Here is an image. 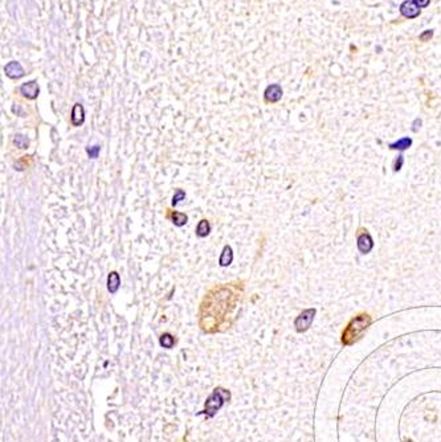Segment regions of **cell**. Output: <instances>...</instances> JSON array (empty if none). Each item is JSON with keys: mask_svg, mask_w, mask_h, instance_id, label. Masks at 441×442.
I'll return each instance as SVG.
<instances>
[{"mask_svg": "<svg viewBox=\"0 0 441 442\" xmlns=\"http://www.w3.org/2000/svg\"><path fill=\"white\" fill-rule=\"evenodd\" d=\"M372 319L368 314H361L350 320L347 327L342 334V343L345 346H351L357 342L359 338H362L363 332L367 330V327L371 324Z\"/></svg>", "mask_w": 441, "mask_h": 442, "instance_id": "1", "label": "cell"}, {"mask_svg": "<svg viewBox=\"0 0 441 442\" xmlns=\"http://www.w3.org/2000/svg\"><path fill=\"white\" fill-rule=\"evenodd\" d=\"M229 399V392H226L225 389L216 388L211 396L208 397L207 403H206V411L204 413L208 417H214L215 413L222 407V404Z\"/></svg>", "mask_w": 441, "mask_h": 442, "instance_id": "2", "label": "cell"}, {"mask_svg": "<svg viewBox=\"0 0 441 442\" xmlns=\"http://www.w3.org/2000/svg\"><path fill=\"white\" fill-rule=\"evenodd\" d=\"M315 310L314 309H307L305 311L299 314L297 316V319L294 320V327L298 332H305L306 330H309V327L313 323V319H314Z\"/></svg>", "mask_w": 441, "mask_h": 442, "instance_id": "3", "label": "cell"}, {"mask_svg": "<svg viewBox=\"0 0 441 442\" xmlns=\"http://www.w3.org/2000/svg\"><path fill=\"white\" fill-rule=\"evenodd\" d=\"M400 13L404 16L406 19H416L422 13V9L412 1V0H406L400 4Z\"/></svg>", "mask_w": 441, "mask_h": 442, "instance_id": "4", "label": "cell"}, {"mask_svg": "<svg viewBox=\"0 0 441 442\" xmlns=\"http://www.w3.org/2000/svg\"><path fill=\"white\" fill-rule=\"evenodd\" d=\"M264 97H265V101H266V102H270V103L278 102V101L281 99V97H282V89H281L280 85H277V84L269 85L268 88L265 89Z\"/></svg>", "mask_w": 441, "mask_h": 442, "instance_id": "5", "label": "cell"}, {"mask_svg": "<svg viewBox=\"0 0 441 442\" xmlns=\"http://www.w3.org/2000/svg\"><path fill=\"white\" fill-rule=\"evenodd\" d=\"M20 93L23 94V97L28 99H36L37 98L38 93H40V89H38V85L36 81H29V82H25L20 86Z\"/></svg>", "mask_w": 441, "mask_h": 442, "instance_id": "6", "label": "cell"}, {"mask_svg": "<svg viewBox=\"0 0 441 442\" xmlns=\"http://www.w3.org/2000/svg\"><path fill=\"white\" fill-rule=\"evenodd\" d=\"M4 72H5L7 77H9V78H20V77L24 76L23 66H21L17 61L8 62V64L4 66Z\"/></svg>", "mask_w": 441, "mask_h": 442, "instance_id": "7", "label": "cell"}, {"mask_svg": "<svg viewBox=\"0 0 441 442\" xmlns=\"http://www.w3.org/2000/svg\"><path fill=\"white\" fill-rule=\"evenodd\" d=\"M372 248H374V242H372L371 236L368 233H363V234L358 237V249L362 253L371 252Z\"/></svg>", "mask_w": 441, "mask_h": 442, "instance_id": "8", "label": "cell"}, {"mask_svg": "<svg viewBox=\"0 0 441 442\" xmlns=\"http://www.w3.org/2000/svg\"><path fill=\"white\" fill-rule=\"evenodd\" d=\"M85 121V113L84 107L81 103H76L72 110V125L73 126H81Z\"/></svg>", "mask_w": 441, "mask_h": 442, "instance_id": "9", "label": "cell"}, {"mask_svg": "<svg viewBox=\"0 0 441 442\" xmlns=\"http://www.w3.org/2000/svg\"><path fill=\"white\" fill-rule=\"evenodd\" d=\"M232 261H233V252H232V248H230L229 245H225V246L222 248L221 255H220L219 258V265L221 267L229 266L230 263H232Z\"/></svg>", "mask_w": 441, "mask_h": 442, "instance_id": "10", "label": "cell"}, {"mask_svg": "<svg viewBox=\"0 0 441 442\" xmlns=\"http://www.w3.org/2000/svg\"><path fill=\"white\" fill-rule=\"evenodd\" d=\"M119 285H121V278L117 271H111L108 275V290L111 294H115L118 291Z\"/></svg>", "mask_w": 441, "mask_h": 442, "instance_id": "11", "label": "cell"}, {"mask_svg": "<svg viewBox=\"0 0 441 442\" xmlns=\"http://www.w3.org/2000/svg\"><path fill=\"white\" fill-rule=\"evenodd\" d=\"M211 232V225L207 220H200L198 226H196V236L203 238V237H207Z\"/></svg>", "mask_w": 441, "mask_h": 442, "instance_id": "12", "label": "cell"}, {"mask_svg": "<svg viewBox=\"0 0 441 442\" xmlns=\"http://www.w3.org/2000/svg\"><path fill=\"white\" fill-rule=\"evenodd\" d=\"M171 220L177 226H183V225L187 224L188 218L186 214H182V212H177V211H174L173 214H171Z\"/></svg>", "mask_w": 441, "mask_h": 442, "instance_id": "13", "label": "cell"}, {"mask_svg": "<svg viewBox=\"0 0 441 442\" xmlns=\"http://www.w3.org/2000/svg\"><path fill=\"white\" fill-rule=\"evenodd\" d=\"M411 145H412V141H411L410 138H403V139H400V141L392 143L390 147L394 150H406L408 149Z\"/></svg>", "mask_w": 441, "mask_h": 442, "instance_id": "14", "label": "cell"}, {"mask_svg": "<svg viewBox=\"0 0 441 442\" xmlns=\"http://www.w3.org/2000/svg\"><path fill=\"white\" fill-rule=\"evenodd\" d=\"M13 143H15L16 147L19 149H28L29 146V139L24 135H16L15 139H13Z\"/></svg>", "mask_w": 441, "mask_h": 442, "instance_id": "15", "label": "cell"}, {"mask_svg": "<svg viewBox=\"0 0 441 442\" xmlns=\"http://www.w3.org/2000/svg\"><path fill=\"white\" fill-rule=\"evenodd\" d=\"M175 343V339L173 338L171 334H165V335H162L161 338V346L165 348H171Z\"/></svg>", "mask_w": 441, "mask_h": 442, "instance_id": "16", "label": "cell"}, {"mask_svg": "<svg viewBox=\"0 0 441 442\" xmlns=\"http://www.w3.org/2000/svg\"><path fill=\"white\" fill-rule=\"evenodd\" d=\"M184 198H186V192H184L183 190H178L173 198V206L174 207L178 206V204H179V202H182Z\"/></svg>", "mask_w": 441, "mask_h": 442, "instance_id": "17", "label": "cell"}, {"mask_svg": "<svg viewBox=\"0 0 441 442\" xmlns=\"http://www.w3.org/2000/svg\"><path fill=\"white\" fill-rule=\"evenodd\" d=\"M100 151H101L100 146H93V147H88V149H86V153H88V155L92 158V159H96V158H98V154H100Z\"/></svg>", "mask_w": 441, "mask_h": 442, "instance_id": "18", "label": "cell"}, {"mask_svg": "<svg viewBox=\"0 0 441 442\" xmlns=\"http://www.w3.org/2000/svg\"><path fill=\"white\" fill-rule=\"evenodd\" d=\"M432 36H434V31L432 29H427L423 33H420L419 38H420V41H430Z\"/></svg>", "mask_w": 441, "mask_h": 442, "instance_id": "19", "label": "cell"}, {"mask_svg": "<svg viewBox=\"0 0 441 442\" xmlns=\"http://www.w3.org/2000/svg\"><path fill=\"white\" fill-rule=\"evenodd\" d=\"M412 1H414V3L416 4L419 8H420V9H422V8L428 7L431 3V0H412Z\"/></svg>", "mask_w": 441, "mask_h": 442, "instance_id": "20", "label": "cell"}, {"mask_svg": "<svg viewBox=\"0 0 441 442\" xmlns=\"http://www.w3.org/2000/svg\"><path fill=\"white\" fill-rule=\"evenodd\" d=\"M402 164H403V157L400 155V157L398 158V160H396V163H395V171H399L400 168H402Z\"/></svg>", "mask_w": 441, "mask_h": 442, "instance_id": "21", "label": "cell"}]
</instances>
